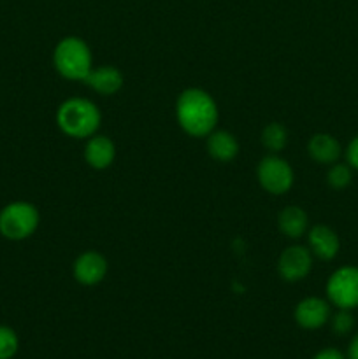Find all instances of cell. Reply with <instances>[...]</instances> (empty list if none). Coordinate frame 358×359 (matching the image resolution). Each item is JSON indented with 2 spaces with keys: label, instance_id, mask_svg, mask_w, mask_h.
Instances as JSON below:
<instances>
[{
  "label": "cell",
  "instance_id": "obj_18",
  "mask_svg": "<svg viewBox=\"0 0 358 359\" xmlns=\"http://www.w3.org/2000/svg\"><path fill=\"white\" fill-rule=\"evenodd\" d=\"M20 349L18 333L11 326L0 325V359H13Z\"/></svg>",
  "mask_w": 358,
  "mask_h": 359
},
{
  "label": "cell",
  "instance_id": "obj_3",
  "mask_svg": "<svg viewBox=\"0 0 358 359\" xmlns=\"http://www.w3.org/2000/svg\"><path fill=\"white\" fill-rule=\"evenodd\" d=\"M53 67L67 81H84L93 69V55L84 39L67 35L53 49Z\"/></svg>",
  "mask_w": 358,
  "mask_h": 359
},
{
  "label": "cell",
  "instance_id": "obj_16",
  "mask_svg": "<svg viewBox=\"0 0 358 359\" xmlns=\"http://www.w3.org/2000/svg\"><path fill=\"white\" fill-rule=\"evenodd\" d=\"M288 140H290V133L288 128L283 123L272 121L262 130V135H260V142L262 146L269 151L270 154H279L284 147L288 146Z\"/></svg>",
  "mask_w": 358,
  "mask_h": 359
},
{
  "label": "cell",
  "instance_id": "obj_6",
  "mask_svg": "<svg viewBox=\"0 0 358 359\" xmlns=\"http://www.w3.org/2000/svg\"><path fill=\"white\" fill-rule=\"evenodd\" d=\"M326 300L336 309H358V266L346 265L332 272L326 280Z\"/></svg>",
  "mask_w": 358,
  "mask_h": 359
},
{
  "label": "cell",
  "instance_id": "obj_17",
  "mask_svg": "<svg viewBox=\"0 0 358 359\" xmlns=\"http://www.w3.org/2000/svg\"><path fill=\"white\" fill-rule=\"evenodd\" d=\"M353 181V168L347 163H339L336 161L330 165L329 172H326V184L332 189H344L351 184Z\"/></svg>",
  "mask_w": 358,
  "mask_h": 359
},
{
  "label": "cell",
  "instance_id": "obj_4",
  "mask_svg": "<svg viewBox=\"0 0 358 359\" xmlns=\"http://www.w3.org/2000/svg\"><path fill=\"white\" fill-rule=\"evenodd\" d=\"M41 223L39 209L30 202L16 200L0 210V235L7 241L21 242L30 238Z\"/></svg>",
  "mask_w": 358,
  "mask_h": 359
},
{
  "label": "cell",
  "instance_id": "obj_9",
  "mask_svg": "<svg viewBox=\"0 0 358 359\" xmlns=\"http://www.w3.org/2000/svg\"><path fill=\"white\" fill-rule=\"evenodd\" d=\"M330 316H332V307L330 302L319 297H305L295 305L293 319L302 330L314 332V330L323 328L329 325Z\"/></svg>",
  "mask_w": 358,
  "mask_h": 359
},
{
  "label": "cell",
  "instance_id": "obj_11",
  "mask_svg": "<svg viewBox=\"0 0 358 359\" xmlns=\"http://www.w3.org/2000/svg\"><path fill=\"white\" fill-rule=\"evenodd\" d=\"M84 161L93 170H107L116 160V146L107 135L95 133L84 144Z\"/></svg>",
  "mask_w": 358,
  "mask_h": 359
},
{
  "label": "cell",
  "instance_id": "obj_13",
  "mask_svg": "<svg viewBox=\"0 0 358 359\" xmlns=\"http://www.w3.org/2000/svg\"><path fill=\"white\" fill-rule=\"evenodd\" d=\"M207 154L218 163H228L239 154V140L232 132L216 128L206 137Z\"/></svg>",
  "mask_w": 358,
  "mask_h": 359
},
{
  "label": "cell",
  "instance_id": "obj_15",
  "mask_svg": "<svg viewBox=\"0 0 358 359\" xmlns=\"http://www.w3.org/2000/svg\"><path fill=\"white\" fill-rule=\"evenodd\" d=\"M277 228L281 233L291 241L305 237L309 230V216L302 207L288 205L277 214Z\"/></svg>",
  "mask_w": 358,
  "mask_h": 359
},
{
  "label": "cell",
  "instance_id": "obj_7",
  "mask_svg": "<svg viewBox=\"0 0 358 359\" xmlns=\"http://www.w3.org/2000/svg\"><path fill=\"white\" fill-rule=\"evenodd\" d=\"M312 252L300 244H291L277 258V273L286 283H300L312 270Z\"/></svg>",
  "mask_w": 358,
  "mask_h": 359
},
{
  "label": "cell",
  "instance_id": "obj_2",
  "mask_svg": "<svg viewBox=\"0 0 358 359\" xmlns=\"http://www.w3.org/2000/svg\"><path fill=\"white\" fill-rule=\"evenodd\" d=\"M55 119L63 135L76 140H86L98 133L102 114L98 105L90 98L70 97L58 105Z\"/></svg>",
  "mask_w": 358,
  "mask_h": 359
},
{
  "label": "cell",
  "instance_id": "obj_19",
  "mask_svg": "<svg viewBox=\"0 0 358 359\" xmlns=\"http://www.w3.org/2000/svg\"><path fill=\"white\" fill-rule=\"evenodd\" d=\"M330 326H332V332L337 337H346L353 332L354 328V318L351 314V311H344V309H337V312L333 316H330Z\"/></svg>",
  "mask_w": 358,
  "mask_h": 359
},
{
  "label": "cell",
  "instance_id": "obj_1",
  "mask_svg": "<svg viewBox=\"0 0 358 359\" xmlns=\"http://www.w3.org/2000/svg\"><path fill=\"white\" fill-rule=\"evenodd\" d=\"M175 121L179 128L190 137L206 139L218 128L220 109L209 91L202 88H186L175 100Z\"/></svg>",
  "mask_w": 358,
  "mask_h": 359
},
{
  "label": "cell",
  "instance_id": "obj_5",
  "mask_svg": "<svg viewBox=\"0 0 358 359\" xmlns=\"http://www.w3.org/2000/svg\"><path fill=\"white\" fill-rule=\"evenodd\" d=\"M256 179L263 191L269 195H286L295 182V172L288 160L279 154H267L256 165Z\"/></svg>",
  "mask_w": 358,
  "mask_h": 359
},
{
  "label": "cell",
  "instance_id": "obj_10",
  "mask_svg": "<svg viewBox=\"0 0 358 359\" xmlns=\"http://www.w3.org/2000/svg\"><path fill=\"white\" fill-rule=\"evenodd\" d=\"M307 237V248L312 252V256L321 262H332L340 249L339 235L336 230L326 224H314L305 233Z\"/></svg>",
  "mask_w": 358,
  "mask_h": 359
},
{
  "label": "cell",
  "instance_id": "obj_8",
  "mask_svg": "<svg viewBox=\"0 0 358 359\" xmlns=\"http://www.w3.org/2000/svg\"><path fill=\"white\" fill-rule=\"evenodd\" d=\"M109 262L102 252L84 251L74 259L72 276L81 286H97L107 277Z\"/></svg>",
  "mask_w": 358,
  "mask_h": 359
},
{
  "label": "cell",
  "instance_id": "obj_22",
  "mask_svg": "<svg viewBox=\"0 0 358 359\" xmlns=\"http://www.w3.org/2000/svg\"><path fill=\"white\" fill-rule=\"evenodd\" d=\"M346 358L347 359H358V333L353 337V339H351L350 346H347Z\"/></svg>",
  "mask_w": 358,
  "mask_h": 359
},
{
  "label": "cell",
  "instance_id": "obj_21",
  "mask_svg": "<svg viewBox=\"0 0 358 359\" xmlns=\"http://www.w3.org/2000/svg\"><path fill=\"white\" fill-rule=\"evenodd\" d=\"M312 359H347L346 354L340 353L336 347H325V349L318 351V353L312 356Z\"/></svg>",
  "mask_w": 358,
  "mask_h": 359
},
{
  "label": "cell",
  "instance_id": "obj_14",
  "mask_svg": "<svg viewBox=\"0 0 358 359\" xmlns=\"http://www.w3.org/2000/svg\"><path fill=\"white\" fill-rule=\"evenodd\" d=\"M307 154L312 161L319 165H333L343 154V146L333 135L318 132L307 140Z\"/></svg>",
  "mask_w": 358,
  "mask_h": 359
},
{
  "label": "cell",
  "instance_id": "obj_12",
  "mask_svg": "<svg viewBox=\"0 0 358 359\" xmlns=\"http://www.w3.org/2000/svg\"><path fill=\"white\" fill-rule=\"evenodd\" d=\"M91 91L102 95V97H112L123 88L125 77L121 70L114 65H100L93 67L91 72L88 74L86 79L83 81Z\"/></svg>",
  "mask_w": 358,
  "mask_h": 359
},
{
  "label": "cell",
  "instance_id": "obj_20",
  "mask_svg": "<svg viewBox=\"0 0 358 359\" xmlns=\"http://www.w3.org/2000/svg\"><path fill=\"white\" fill-rule=\"evenodd\" d=\"M344 156H346V163L358 172V135L350 140L346 151H344Z\"/></svg>",
  "mask_w": 358,
  "mask_h": 359
}]
</instances>
